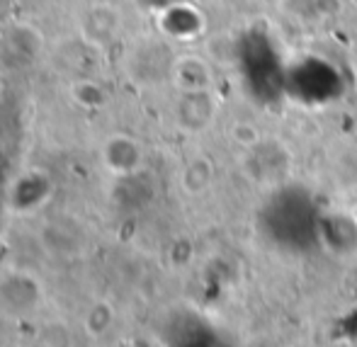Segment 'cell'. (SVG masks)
Instances as JSON below:
<instances>
[{
    "label": "cell",
    "instance_id": "1",
    "mask_svg": "<svg viewBox=\"0 0 357 347\" xmlns=\"http://www.w3.org/2000/svg\"><path fill=\"white\" fill-rule=\"evenodd\" d=\"M102 160L109 168V173L127 175V173H134V170H137L139 160H142V151H139V146L134 144L132 139L114 137L105 144Z\"/></svg>",
    "mask_w": 357,
    "mask_h": 347
}]
</instances>
